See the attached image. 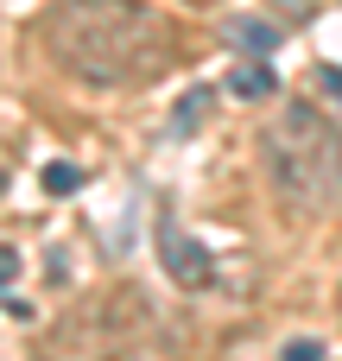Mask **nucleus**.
I'll return each instance as SVG.
<instances>
[{
  "mask_svg": "<svg viewBox=\"0 0 342 361\" xmlns=\"http://www.w3.org/2000/svg\"><path fill=\"white\" fill-rule=\"evenodd\" d=\"M197 6H209V0H197Z\"/></svg>",
  "mask_w": 342,
  "mask_h": 361,
  "instance_id": "14",
  "label": "nucleus"
},
{
  "mask_svg": "<svg viewBox=\"0 0 342 361\" xmlns=\"http://www.w3.org/2000/svg\"><path fill=\"white\" fill-rule=\"evenodd\" d=\"M279 361H324V343H311V336H305V343H286Z\"/></svg>",
  "mask_w": 342,
  "mask_h": 361,
  "instance_id": "9",
  "label": "nucleus"
},
{
  "mask_svg": "<svg viewBox=\"0 0 342 361\" xmlns=\"http://www.w3.org/2000/svg\"><path fill=\"white\" fill-rule=\"evenodd\" d=\"M44 190L51 197H70V190H83V171L76 165H44Z\"/></svg>",
  "mask_w": 342,
  "mask_h": 361,
  "instance_id": "8",
  "label": "nucleus"
},
{
  "mask_svg": "<svg viewBox=\"0 0 342 361\" xmlns=\"http://www.w3.org/2000/svg\"><path fill=\"white\" fill-rule=\"evenodd\" d=\"M228 95H241V102H273V95H279L273 63H267V57H241V63L228 70Z\"/></svg>",
  "mask_w": 342,
  "mask_h": 361,
  "instance_id": "5",
  "label": "nucleus"
},
{
  "mask_svg": "<svg viewBox=\"0 0 342 361\" xmlns=\"http://www.w3.org/2000/svg\"><path fill=\"white\" fill-rule=\"evenodd\" d=\"M13 279H19V254L0 247V292H13Z\"/></svg>",
  "mask_w": 342,
  "mask_h": 361,
  "instance_id": "10",
  "label": "nucleus"
},
{
  "mask_svg": "<svg viewBox=\"0 0 342 361\" xmlns=\"http://www.w3.org/2000/svg\"><path fill=\"white\" fill-rule=\"evenodd\" d=\"M203 114H209V89H190V95L178 102L171 127H178V133H190V127H203Z\"/></svg>",
  "mask_w": 342,
  "mask_h": 361,
  "instance_id": "7",
  "label": "nucleus"
},
{
  "mask_svg": "<svg viewBox=\"0 0 342 361\" xmlns=\"http://www.w3.org/2000/svg\"><path fill=\"white\" fill-rule=\"evenodd\" d=\"M260 146H267L273 190H279L292 209L317 216V209H330L342 197V140H336V127H330L317 108L292 102V108L267 127Z\"/></svg>",
  "mask_w": 342,
  "mask_h": 361,
  "instance_id": "2",
  "label": "nucleus"
},
{
  "mask_svg": "<svg viewBox=\"0 0 342 361\" xmlns=\"http://www.w3.org/2000/svg\"><path fill=\"white\" fill-rule=\"evenodd\" d=\"M6 184H13V159L0 152V197H6Z\"/></svg>",
  "mask_w": 342,
  "mask_h": 361,
  "instance_id": "13",
  "label": "nucleus"
},
{
  "mask_svg": "<svg viewBox=\"0 0 342 361\" xmlns=\"http://www.w3.org/2000/svg\"><path fill=\"white\" fill-rule=\"evenodd\" d=\"M159 260H165V273H171L184 292H203V286H209V273H216V267H209V254L178 228V216H171V209H159Z\"/></svg>",
  "mask_w": 342,
  "mask_h": 361,
  "instance_id": "4",
  "label": "nucleus"
},
{
  "mask_svg": "<svg viewBox=\"0 0 342 361\" xmlns=\"http://www.w3.org/2000/svg\"><path fill=\"white\" fill-rule=\"evenodd\" d=\"M32 38L44 57L95 89H140L178 63V32L140 0H57L38 13Z\"/></svg>",
  "mask_w": 342,
  "mask_h": 361,
  "instance_id": "1",
  "label": "nucleus"
},
{
  "mask_svg": "<svg viewBox=\"0 0 342 361\" xmlns=\"http://www.w3.org/2000/svg\"><path fill=\"white\" fill-rule=\"evenodd\" d=\"M222 38H228V44H241L248 57H273V51H279V25H267V19H235Z\"/></svg>",
  "mask_w": 342,
  "mask_h": 361,
  "instance_id": "6",
  "label": "nucleus"
},
{
  "mask_svg": "<svg viewBox=\"0 0 342 361\" xmlns=\"http://www.w3.org/2000/svg\"><path fill=\"white\" fill-rule=\"evenodd\" d=\"M317 82H324L330 95H342V70H336V63H324V70H317Z\"/></svg>",
  "mask_w": 342,
  "mask_h": 361,
  "instance_id": "11",
  "label": "nucleus"
},
{
  "mask_svg": "<svg viewBox=\"0 0 342 361\" xmlns=\"http://www.w3.org/2000/svg\"><path fill=\"white\" fill-rule=\"evenodd\" d=\"M146 324H152L146 292L114 286L108 298H95V305L70 311V317L44 336V355H51V361H121L133 343H140V330H146Z\"/></svg>",
  "mask_w": 342,
  "mask_h": 361,
  "instance_id": "3",
  "label": "nucleus"
},
{
  "mask_svg": "<svg viewBox=\"0 0 342 361\" xmlns=\"http://www.w3.org/2000/svg\"><path fill=\"white\" fill-rule=\"evenodd\" d=\"M279 13H292V19H311V0H273Z\"/></svg>",
  "mask_w": 342,
  "mask_h": 361,
  "instance_id": "12",
  "label": "nucleus"
}]
</instances>
